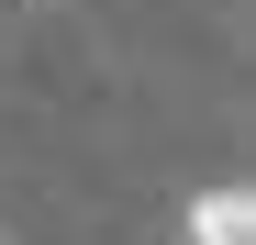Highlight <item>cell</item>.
Listing matches in <instances>:
<instances>
[{
	"label": "cell",
	"instance_id": "1",
	"mask_svg": "<svg viewBox=\"0 0 256 245\" xmlns=\"http://www.w3.org/2000/svg\"><path fill=\"white\" fill-rule=\"evenodd\" d=\"M190 245H256V200L223 178V190H200L190 200Z\"/></svg>",
	"mask_w": 256,
	"mask_h": 245
},
{
	"label": "cell",
	"instance_id": "2",
	"mask_svg": "<svg viewBox=\"0 0 256 245\" xmlns=\"http://www.w3.org/2000/svg\"><path fill=\"white\" fill-rule=\"evenodd\" d=\"M0 12H22V0H0Z\"/></svg>",
	"mask_w": 256,
	"mask_h": 245
}]
</instances>
